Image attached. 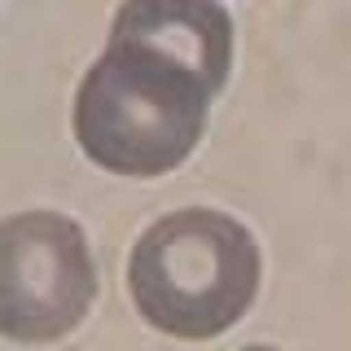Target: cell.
I'll return each instance as SVG.
<instances>
[{"label": "cell", "instance_id": "1", "mask_svg": "<svg viewBox=\"0 0 351 351\" xmlns=\"http://www.w3.org/2000/svg\"><path fill=\"white\" fill-rule=\"evenodd\" d=\"M215 88L193 66L110 36L75 93V141L114 176H167L197 149Z\"/></svg>", "mask_w": 351, "mask_h": 351}, {"label": "cell", "instance_id": "2", "mask_svg": "<svg viewBox=\"0 0 351 351\" xmlns=\"http://www.w3.org/2000/svg\"><path fill=\"white\" fill-rule=\"evenodd\" d=\"M259 246L246 224L211 206L154 219L128 255L136 312L171 338H219L259 294Z\"/></svg>", "mask_w": 351, "mask_h": 351}, {"label": "cell", "instance_id": "3", "mask_svg": "<svg viewBox=\"0 0 351 351\" xmlns=\"http://www.w3.org/2000/svg\"><path fill=\"white\" fill-rule=\"evenodd\" d=\"M97 299V263L84 228L58 211H22L0 224V334L58 343Z\"/></svg>", "mask_w": 351, "mask_h": 351}, {"label": "cell", "instance_id": "4", "mask_svg": "<svg viewBox=\"0 0 351 351\" xmlns=\"http://www.w3.org/2000/svg\"><path fill=\"white\" fill-rule=\"evenodd\" d=\"M110 36L193 66L215 93L233 71V18L219 0H123Z\"/></svg>", "mask_w": 351, "mask_h": 351}]
</instances>
